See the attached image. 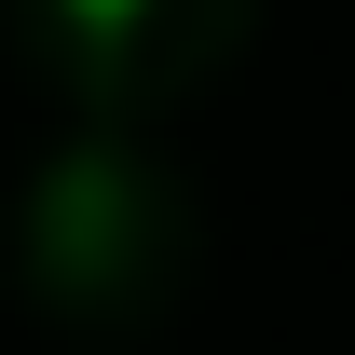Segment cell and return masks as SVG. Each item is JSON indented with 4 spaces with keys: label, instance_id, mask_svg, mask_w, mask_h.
Masks as SVG:
<instances>
[{
    "label": "cell",
    "instance_id": "obj_1",
    "mask_svg": "<svg viewBox=\"0 0 355 355\" xmlns=\"http://www.w3.org/2000/svg\"><path fill=\"white\" fill-rule=\"evenodd\" d=\"M110 232H123V164H96V150L55 164V178H42V260H55V273H96Z\"/></svg>",
    "mask_w": 355,
    "mask_h": 355
},
{
    "label": "cell",
    "instance_id": "obj_2",
    "mask_svg": "<svg viewBox=\"0 0 355 355\" xmlns=\"http://www.w3.org/2000/svg\"><path fill=\"white\" fill-rule=\"evenodd\" d=\"M55 14H69L83 42H137V28H150V0H55Z\"/></svg>",
    "mask_w": 355,
    "mask_h": 355
}]
</instances>
